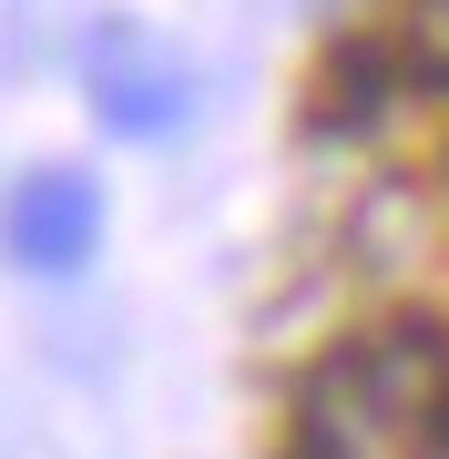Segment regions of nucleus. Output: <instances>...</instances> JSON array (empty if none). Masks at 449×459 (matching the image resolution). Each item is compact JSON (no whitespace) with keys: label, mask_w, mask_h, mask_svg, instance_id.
Listing matches in <instances>:
<instances>
[{"label":"nucleus","mask_w":449,"mask_h":459,"mask_svg":"<svg viewBox=\"0 0 449 459\" xmlns=\"http://www.w3.org/2000/svg\"><path fill=\"white\" fill-rule=\"evenodd\" d=\"M92 113L113 123V133H174L184 113H194V82L164 62L153 41H102V62H92Z\"/></svg>","instance_id":"3"},{"label":"nucleus","mask_w":449,"mask_h":459,"mask_svg":"<svg viewBox=\"0 0 449 459\" xmlns=\"http://www.w3.org/2000/svg\"><path fill=\"white\" fill-rule=\"evenodd\" d=\"M439 429H449V347L429 327L348 337L297 388V459H429Z\"/></svg>","instance_id":"1"},{"label":"nucleus","mask_w":449,"mask_h":459,"mask_svg":"<svg viewBox=\"0 0 449 459\" xmlns=\"http://www.w3.org/2000/svg\"><path fill=\"white\" fill-rule=\"evenodd\" d=\"M409 41H419L429 72H449V0H419V11H409Z\"/></svg>","instance_id":"4"},{"label":"nucleus","mask_w":449,"mask_h":459,"mask_svg":"<svg viewBox=\"0 0 449 459\" xmlns=\"http://www.w3.org/2000/svg\"><path fill=\"white\" fill-rule=\"evenodd\" d=\"M0 246H11L21 276H82L92 246H102V195H92V174H72V164L31 174V184L11 195V214H0Z\"/></svg>","instance_id":"2"}]
</instances>
